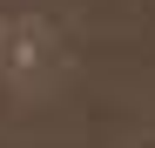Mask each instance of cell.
<instances>
[{
  "mask_svg": "<svg viewBox=\"0 0 155 148\" xmlns=\"http://www.w3.org/2000/svg\"><path fill=\"white\" fill-rule=\"evenodd\" d=\"M68 67V40L47 14H7L0 20V81L20 101H41Z\"/></svg>",
  "mask_w": 155,
  "mask_h": 148,
  "instance_id": "1",
  "label": "cell"
}]
</instances>
